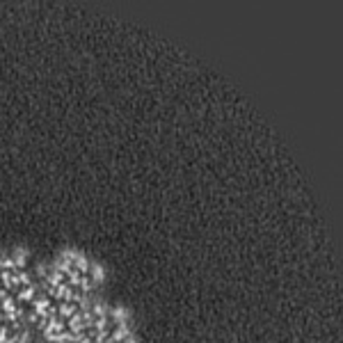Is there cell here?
I'll use <instances>...</instances> for the list:
<instances>
[{"label": "cell", "instance_id": "cell-1", "mask_svg": "<svg viewBox=\"0 0 343 343\" xmlns=\"http://www.w3.org/2000/svg\"><path fill=\"white\" fill-rule=\"evenodd\" d=\"M78 304H73V302H57V316L62 318V320H67V318H71L73 313H78Z\"/></svg>", "mask_w": 343, "mask_h": 343}, {"label": "cell", "instance_id": "cell-2", "mask_svg": "<svg viewBox=\"0 0 343 343\" xmlns=\"http://www.w3.org/2000/svg\"><path fill=\"white\" fill-rule=\"evenodd\" d=\"M87 275H89V279L94 281V284H101V281L105 279V268L101 263H89V270H87Z\"/></svg>", "mask_w": 343, "mask_h": 343}, {"label": "cell", "instance_id": "cell-3", "mask_svg": "<svg viewBox=\"0 0 343 343\" xmlns=\"http://www.w3.org/2000/svg\"><path fill=\"white\" fill-rule=\"evenodd\" d=\"M12 259H14V265H16V270H26V263H28V250H19L16 247L14 252H12Z\"/></svg>", "mask_w": 343, "mask_h": 343}, {"label": "cell", "instance_id": "cell-4", "mask_svg": "<svg viewBox=\"0 0 343 343\" xmlns=\"http://www.w3.org/2000/svg\"><path fill=\"white\" fill-rule=\"evenodd\" d=\"M48 272H51V270H48V265H46V263H39V265L35 268V275L39 277V279H46Z\"/></svg>", "mask_w": 343, "mask_h": 343}]
</instances>
